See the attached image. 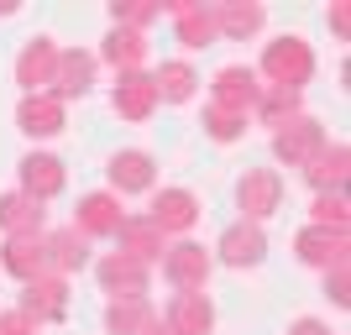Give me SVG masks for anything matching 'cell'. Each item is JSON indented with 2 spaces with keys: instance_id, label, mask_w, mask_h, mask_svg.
I'll list each match as a JSON object with an SVG mask.
<instances>
[{
  "instance_id": "obj_1",
  "label": "cell",
  "mask_w": 351,
  "mask_h": 335,
  "mask_svg": "<svg viewBox=\"0 0 351 335\" xmlns=\"http://www.w3.org/2000/svg\"><path fill=\"white\" fill-rule=\"evenodd\" d=\"M257 79H267V89H293V95H304V84L315 79V47H309L299 32L273 37V42L263 47Z\"/></svg>"
},
{
  "instance_id": "obj_2",
  "label": "cell",
  "mask_w": 351,
  "mask_h": 335,
  "mask_svg": "<svg viewBox=\"0 0 351 335\" xmlns=\"http://www.w3.org/2000/svg\"><path fill=\"white\" fill-rule=\"evenodd\" d=\"M236 210H241V220H252V225H263L267 215H278L283 210V173L278 168H247V173L236 178Z\"/></svg>"
},
{
  "instance_id": "obj_3",
  "label": "cell",
  "mask_w": 351,
  "mask_h": 335,
  "mask_svg": "<svg viewBox=\"0 0 351 335\" xmlns=\"http://www.w3.org/2000/svg\"><path fill=\"white\" fill-rule=\"evenodd\" d=\"M210 273H215V257L199 241H173L162 251V283L173 293H205Z\"/></svg>"
},
{
  "instance_id": "obj_4",
  "label": "cell",
  "mask_w": 351,
  "mask_h": 335,
  "mask_svg": "<svg viewBox=\"0 0 351 335\" xmlns=\"http://www.w3.org/2000/svg\"><path fill=\"white\" fill-rule=\"evenodd\" d=\"M105 178H110V194L116 199H132V194H152L158 189V158L142 152V147H126L105 162Z\"/></svg>"
},
{
  "instance_id": "obj_5",
  "label": "cell",
  "mask_w": 351,
  "mask_h": 335,
  "mask_svg": "<svg viewBox=\"0 0 351 335\" xmlns=\"http://www.w3.org/2000/svg\"><path fill=\"white\" fill-rule=\"evenodd\" d=\"M147 220H152L162 236L189 241V231L199 225V194H194V189H152V210H147Z\"/></svg>"
},
{
  "instance_id": "obj_6",
  "label": "cell",
  "mask_w": 351,
  "mask_h": 335,
  "mask_svg": "<svg viewBox=\"0 0 351 335\" xmlns=\"http://www.w3.org/2000/svg\"><path fill=\"white\" fill-rule=\"evenodd\" d=\"M16 309H21L32 325H58L63 314H69V277L43 273V277H32V283H21V304Z\"/></svg>"
},
{
  "instance_id": "obj_7",
  "label": "cell",
  "mask_w": 351,
  "mask_h": 335,
  "mask_svg": "<svg viewBox=\"0 0 351 335\" xmlns=\"http://www.w3.org/2000/svg\"><path fill=\"white\" fill-rule=\"evenodd\" d=\"M257 95H263V79H257V69H247V63H226V69L210 79V105L236 110V116H252Z\"/></svg>"
},
{
  "instance_id": "obj_8",
  "label": "cell",
  "mask_w": 351,
  "mask_h": 335,
  "mask_svg": "<svg viewBox=\"0 0 351 335\" xmlns=\"http://www.w3.org/2000/svg\"><path fill=\"white\" fill-rule=\"evenodd\" d=\"M215 262H226V267H263V257H267V231L263 225H252V220H231L226 231H220V241H215V251H210Z\"/></svg>"
},
{
  "instance_id": "obj_9",
  "label": "cell",
  "mask_w": 351,
  "mask_h": 335,
  "mask_svg": "<svg viewBox=\"0 0 351 335\" xmlns=\"http://www.w3.org/2000/svg\"><path fill=\"white\" fill-rule=\"evenodd\" d=\"M95 69H100V58L89 53V47H58V69H53V100H84L89 89H95Z\"/></svg>"
},
{
  "instance_id": "obj_10",
  "label": "cell",
  "mask_w": 351,
  "mask_h": 335,
  "mask_svg": "<svg viewBox=\"0 0 351 335\" xmlns=\"http://www.w3.org/2000/svg\"><path fill=\"white\" fill-rule=\"evenodd\" d=\"M95 277H100V288L110 299H147L152 293V267L132 262V257H121V251H105L100 262H95Z\"/></svg>"
},
{
  "instance_id": "obj_11",
  "label": "cell",
  "mask_w": 351,
  "mask_h": 335,
  "mask_svg": "<svg viewBox=\"0 0 351 335\" xmlns=\"http://www.w3.org/2000/svg\"><path fill=\"white\" fill-rule=\"evenodd\" d=\"M325 142H330V136H325V126H320L315 116H293L289 126H278V132H273V158L289 162V168H304V162L315 158Z\"/></svg>"
},
{
  "instance_id": "obj_12",
  "label": "cell",
  "mask_w": 351,
  "mask_h": 335,
  "mask_svg": "<svg viewBox=\"0 0 351 335\" xmlns=\"http://www.w3.org/2000/svg\"><path fill=\"white\" fill-rule=\"evenodd\" d=\"M121 220H126L121 199L110 189H100V194H84V199H79V210H73V231L84 236V241H116Z\"/></svg>"
},
{
  "instance_id": "obj_13",
  "label": "cell",
  "mask_w": 351,
  "mask_h": 335,
  "mask_svg": "<svg viewBox=\"0 0 351 335\" xmlns=\"http://www.w3.org/2000/svg\"><path fill=\"white\" fill-rule=\"evenodd\" d=\"M16 178H21V194H32L37 204L58 199L69 189V168H63L53 152H27V158L16 162Z\"/></svg>"
},
{
  "instance_id": "obj_14",
  "label": "cell",
  "mask_w": 351,
  "mask_h": 335,
  "mask_svg": "<svg viewBox=\"0 0 351 335\" xmlns=\"http://www.w3.org/2000/svg\"><path fill=\"white\" fill-rule=\"evenodd\" d=\"M351 236L346 231H325V225H304V231L293 236V257L304 267H336V262H351Z\"/></svg>"
},
{
  "instance_id": "obj_15",
  "label": "cell",
  "mask_w": 351,
  "mask_h": 335,
  "mask_svg": "<svg viewBox=\"0 0 351 335\" xmlns=\"http://www.w3.org/2000/svg\"><path fill=\"white\" fill-rule=\"evenodd\" d=\"M53 69H58V42L53 37H32L16 53V84L27 89V95H47L53 89Z\"/></svg>"
},
{
  "instance_id": "obj_16",
  "label": "cell",
  "mask_w": 351,
  "mask_h": 335,
  "mask_svg": "<svg viewBox=\"0 0 351 335\" xmlns=\"http://www.w3.org/2000/svg\"><path fill=\"white\" fill-rule=\"evenodd\" d=\"M309 178V189L315 194H346V173H351V147L346 142H325L315 158L299 168Z\"/></svg>"
},
{
  "instance_id": "obj_17",
  "label": "cell",
  "mask_w": 351,
  "mask_h": 335,
  "mask_svg": "<svg viewBox=\"0 0 351 335\" xmlns=\"http://www.w3.org/2000/svg\"><path fill=\"white\" fill-rule=\"evenodd\" d=\"M116 251H121V257H132V262H142V267H152V262H162L168 236H162L147 215H126V220H121V231H116Z\"/></svg>"
},
{
  "instance_id": "obj_18",
  "label": "cell",
  "mask_w": 351,
  "mask_h": 335,
  "mask_svg": "<svg viewBox=\"0 0 351 335\" xmlns=\"http://www.w3.org/2000/svg\"><path fill=\"white\" fill-rule=\"evenodd\" d=\"M69 126V105L53 100V95H21L16 105V132H27L32 142H43V136H58Z\"/></svg>"
},
{
  "instance_id": "obj_19",
  "label": "cell",
  "mask_w": 351,
  "mask_h": 335,
  "mask_svg": "<svg viewBox=\"0 0 351 335\" xmlns=\"http://www.w3.org/2000/svg\"><path fill=\"white\" fill-rule=\"evenodd\" d=\"M110 110L121 121H147L158 110V89H152V73L136 69V73H116V89H110Z\"/></svg>"
},
{
  "instance_id": "obj_20",
  "label": "cell",
  "mask_w": 351,
  "mask_h": 335,
  "mask_svg": "<svg viewBox=\"0 0 351 335\" xmlns=\"http://www.w3.org/2000/svg\"><path fill=\"white\" fill-rule=\"evenodd\" d=\"M162 325H168V335H210L215 330L210 293H173L168 309H162Z\"/></svg>"
},
{
  "instance_id": "obj_21",
  "label": "cell",
  "mask_w": 351,
  "mask_h": 335,
  "mask_svg": "<svg viewBox=\"0 0 351 335\" xmlns=\"http://www.w3.org/2000/svg\"><path fill=\"white\" fill-rule=\"evenodd\" d=\"M43 236H5V247H0V267H5L16 283H32V277L47 273V241H43Z\"/></svg>"
},
{
  "instance_id": "obj_22",
  "label": "cell",
  "mask_w": 351,
  "mask_h": 335,
  "mask_svg": "<svg viewBox=\"0 0 351 335\" xmlns=\"http://www.w3.org/2000/svg\"><path fill=\"white\" fill-rule=\"evenodd\" d=\"M47 273H58V277H73V273H84L95 257H89V241L73 225H63V231H47Z\"/></svg>"
},
{
  "instance_id": "obj_23",
  "label": "cell",
  "mask_w": 351,
  "mask_h": 335,
  "mask_svg": "<svg viewBox=\"0 0 351 335\" xmlns=\"http://www.w3.org/2000/svg\"><path fill=\"white\" fill-rule=\"evenodd\" d=\"M199 69H194L189 58H168L158 73H152V89H158V105H189L194 95H199Z\"/></svg>"
},
{
  "instance_id": "obj_24",
  "label": "cell",
  "mask_w": 351,
  "mask_h": 335,
  "mask_svg": "<svg viewBox=\"0 0 351 335\" xmlns=\"http://www.w3.org/2000/svg\"><path fill=\"white\" fill-rule=\"evenodd\" d=\"M0 231L5 236H43L47 231V210L21 189L0 194Z\"/></svg>"
},
{
  "instance_id": "obj_25",
  "label": "cell",
  "mask_w": 351,
  "mask_h": 335,
  "mask_svg": "<svg viewBox=\"0 0 351 335\" xmlns=\"http://www.w3.org/2000/svg\"><path fill=\"white\" fill-rule=\"evenodd\" d=\"M95 58L110 63L116 73H136V69H147V37L142 32H126V27H110Z\"/></svg>"
},
{
  "instance_id": "obj_26",
  "label": "cell",
  "mask_w": 351,
  "mask_h": 335,
  "mask_svg": "<svg viewBox=\"0 0 351 335\" xmlns=\"http://www.w3.org/2000/svg\"><path fill=\"white\" fill-rule=\"evenodd\" d=\"M168 16H173V37L189 53H199V47H210L220 37L215 32V5H168Z\"/></svg>"
},
{
  "instance_id": "obj_27",
  "label": "cell",
  "mask_w": 351,
  "mask_h": 335,
  "mask_svg": "<svg viewBox=\"0 0 351 335\" xmlns=\"http://www.w3.org/2000/svg\"><path fill=\"white\" fill-rule=\"evenodd\" d=\"M263 27H267V11L257 0H226V5H215V32L231 37V42H247V37H257Z\"/></svg>"
},
{
  "instance_id": "obj_28",
  "label": "cell",
  "mask_w": 351,
  "mask_h": 335,
  "mask_svg": "<svg viewBox=\"0 0 351 335\" xmlns=\"http://www.w3.org/2000/svg\"><path fill=\"white\" fill-rule=\"evenodd\" d=\"M252 116H257V126H289L293 116H304V95H293V89H267L257 95V105H252Z\"/></svg>"
},
{
  "instance_id": "obj_29",
  "label": "cell",
  "mask_w": 351,
  "mask_h": 335,
  "mask_svg": "<svg viewBox=\"0 0 351 335\" xmlns=\"http://www.w3.org/2000/svg\"><path fill=\"white\" fill-rule=\"evenodd\" d=\"M158 309L147 304V299H110L105 304V335H147Z\"/></svg>"
},
{
  "instance_id": "obj_30",
  "label": "cell",
  "mask_w": 351,
  "mask_h": 335,
  "mask_svg": "<svg viewBox=\"0 0 351 335\" xmlns=\"http://www.w3.org/2000/svg\"><path fill=\"white\" fill-rule=\"evenodd\" d=\"M247 121H252V116H236V110L205 105V136H210V142H220V147L241 142V136H247Z\"/></svg>"
},
{
  "instance_id": "obj_31",
  "label": "cell",
  "mask_w": 351,
  "mask_h": 335,
  "mask_svg": "<svg viewBox=\"0 0 351 335\" xmlns=\"http://www.w3.org/2000/svg\"><path fill=\"white\" fill-rule=\"evenodd\" d=\"M309 225H325V231H346L351 236V204L346 194H315V220Z\"/></svg>"
},
{
  "instance_id": "obj_32",
  "label": "cell",
  "mask_w": 351,
  "mask_h": 335,
  "mask_svg": "<svg viewBox=\"0 0 351 335\" xmlns=\"http://www.w3.org/2000/svg\"><path fill=\"white\" fill-rule=\"evenodd\" d=\"M325 293H330V304H336V309L351 304V262L325 267Z\"/></svg>"
},
{
  "instance_id": "obj_33",
  "label": "cell",
  "mask_w": 351,
  "mask_h": 335,
  "mask_svg": "<svg viewBox=\"0 0 351 335\" xmlns=\"http://www.w3.org/2000/svg\"><path fill=\"white\" fill-rule=\"evenodd\" d=\"M43 325H32L21 309H0V335H37Z\"/></svg>"
},
{
  "instance_id": "obj_34",
  "label": "cell",
  "mask_w": 351,
  "mask_h": 335,
  "mask_svg": "<svg viewBox=\"0 0 351 335\" xmlns=\"http://www.w3.org/2000/svg\"><path fill=\"white\" fill-rule=\"evenodd\" d=\"M289 335H336L325 320H315V314H299V320L289 325Z\"/></svg>"
},
{
  "instance_id": "obj_35",
  "label": "cell",
  "mask_w": 351,
  "mask_h": 335,
  "mask_svg": "<svg viewBox=\"0 0 351 335\" xmlns=\"http://www.w3.org/2000/svg\"><path fill=\"white\" fill-rule=\"evenodd\" d=\"M330 32H336V42H346V32H351V11L346 5H330Z\"/></svg>"
}]
</instances>
